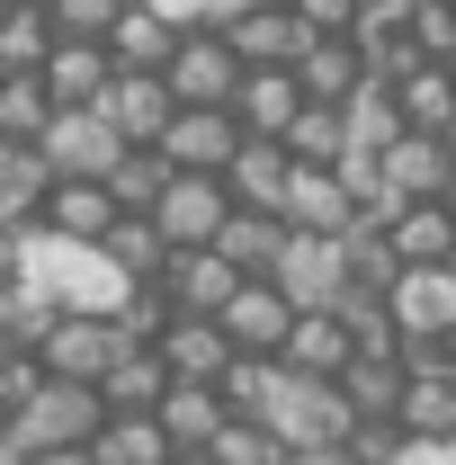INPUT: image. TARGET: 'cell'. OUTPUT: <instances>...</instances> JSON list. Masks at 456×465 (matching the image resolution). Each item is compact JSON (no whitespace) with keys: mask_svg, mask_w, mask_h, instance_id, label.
Wrapping results in <instances>:
<instances>
[{"mask_svg":"<svg viewBox=\"0 0 456 465\" xmlns=\"http://www.w3.org/2000/svg\"><path fill=\"white\" fill-rule=\"evenodd\" d=\"M224 45L242 54V72H295V63L313 54V27H304L286 0H260V9H242L224 27Z\"/></svg>","mask_w":456,"mask_h":465,"instance_id":"7","label":"cell"},{"mask_svg":"<svg viewBox=\"0 0 456 465\" xmlns=\"http://www.w3.org/2000/svg\"><path fill=\"white\" fill-rule=\"evenodd\" d=\"M358 224V197H349L341 171H295L286 188V232H304V242H349Z\"/></svg>","mask_w":456,"mask_h":465,"instance_id":"16","label":"cell"},{"mask_svg":"<svg viewBox=\"0 0 456 465\" xmlns=\"http://www.w3.org/2000/svg\"><path fill=\"white\" fill-rule=\"evenodd\" d=\"M304 108H313V99H304V81H295V72H251V81H242V99H233V116H242V134H251V143H286Z\"/></svg>","mask_w":456,"mask_h":465,"instance_id":"18","label":"cell"},{"mask_svg":"<svg viewBox=\"0 0 456 465\" xmlns=\"http://www.w3.org/2000/svg\"><path fill=\"white\" fill-rule=\"evenodd\" d=\"M233 206L242 215H286V188H295V153L286 143H242V162L224 171Z\"/></svg>","mask_w":456,"mask_h":465,"instance_id":"19","label":"cell"},{"mask_svg":"<svg viewBox=\"0 0 456 465\" xmlns=\"http://www.w3.org/2000/svg\"><path fill=\"white\" fill-rule=\"evenodd\" d=\"M215 322H224L233 358H286V341H295V322H304V313H295L278 287H242Z\"/></svg>","mask_w":456,"mask_h":465,"instance_id":"13","label":"cell"},{"mask_svg":"<svg viewBox=\"0 0 456 465\" xmlns=\"http://www.w3.org/2000/svg\"><path fill=\"white\" fill-rule=\"evenodd\" d=\"M269 287H278L295 313H349V295H358L349 287V251L341 242H304V232L286 242V260H278Z\"/></svg>","mask_w":456,"mask_h":465,"instance_id":"4","label":"cell"},{"mask_svg":"<svg viewBox=\"0 0 456 465\" xmlns=\"http://www.w3.org/2000/svg\"><path fill=\"white\" fill-rule=\"evenodd\" d=\"M385 188H394V206H448L456 153L439 143V134H402L394 153H385Z\"/></svg>","mask_w":456,"mask_h":465,"instance_id":"15","label":"cell"},{"mask_svg":"<svg viewBox=\"0 0 456 465\" xmlns=\"http://www.w3.org/2000/svg\"><path fill=\"white\" fill-rule=\"evenodd\" d=\"M36 224L63 232V242H90V251H99V242H108L125 215H116L108 188H90V179H81V188H55V197H45V215H36Z\"/></svg>","mask_w":456,"mask_h":465,"instance_id":"29","label":"cell"},{"mask_svg":"<svg viewBox=\"0 0 456 465\" xmlns=\"http://www.w3.org/2000/svg\"><path fill=\"white\" fill-rule=\"evenodd\" d=\"M162 367H171V385H224V376H233V341H224V322H171Z\"/></svg>","mask_w":456,"mask_h":465,"instance_id":"23","label":"cell"},{"mask_svg":"<svg viewBox=\"0 0 456 465\" xmlns=\"http://www.w3.org/2000/svg\"><path fill=\"white\" fill-rule=\"evenodd\" d=\"M385 232H394L402 269H456V215L448 206H402Z\"/></svg>","mask_w":456,"mask_h":465,"instance_id":"30","label":"cell"},{"mask_svg":"<svg viewBox=\"0 0 456 465\" xmlns=\"http://www.w3.org/2000/svg\"><path fill=\"white\" fill-rule=\"evenodd\" d=\"M448 72H456V63H448Z\"/></svg>","mask_w":456,"mask_h":465,"instance_id":"49","label":"cell"},{"mask_svg":"<svg viewBox=\"0 0 456 465\" xmlns=\"http://www.w3.org/2000/svg\"><path fill=\"white\" fill-rule=\"evenodd\" d=\"M0 439H9V411H0Z\"/></svg>","mask_w":456,"mask_h":465,"instance_id":"45","label":"cell"},{"mask_svg":"<svg viewBox=\"0 0 456 465\" xmlns=\"http://www.w3.org/2000/svg\"><path fill=\"white\" fill-rule=\"evenodd\" d=\"M242 116L233 108H179V125L162 134V162H171L179 179H224L233 162H242Z\"/></svg>","mask_w":456,"mask_h":465,"instance_id":"5","label":"cell"},{"mask_svg":"<svg viewBox=\"0 0 456 465\" xmlns=\"http://www.w3.org/2000/svg\"><path fill=\"white\" fill-rule=\"evenodd\" d=\"M45 197H55L45 153H18V143H0V232H27L36 215H45Z\"/></svg>","mask_w":456,"mask_h":465,"instance_id":"26","label":"cell"},{"mask_svg":"<svg viewBox=\"0 0 456 465\" xmlns=\"http://www.w3.org/2000/svg\"><path fill=\"white\" fill-rule=\"evenodd\" d=\"M286 242H295L286 215H242V206H233V224H224L215 251L233 260V278H242V287H269V278H278V260H286Z\"/></svg>","mask_w":456,"mask_h":465,"instance_id":"21","label":"cell"},{"mask_svg":"<svg viewBox=\"0 0 456 465\" xmlns=\"http://www.w3.org/2000/svg\"><path fill=\"white\" fill-rule=\"evenodd\" d=\"M224 394L215 385H171V403H162V439H171L179 457H206L215 439H224Z\"/></svg>","mask_w":456,"mask_h":465,"instance_id":"25","label":"cell"},{"mask_svg":"<svg viewBox=\"0 0 456 465\" xmlns=\"http://www.w3.org/2000/svg\"><path fill=\"white\" fill-rule=\"evenodd\" d=\"M385 90L402 108V134H439V143L456 134V72L448 63H421L411 81H385Z\"/></svg>","mask_w":456,"mask_h":465,"instance_id":"22","label":"cell"},{"mask_svg":"<svg viewBox=\"0 0 456 465\" xmlns=\"http://www.w3.org/2000/svg\"><path fill=\"white\" fill-rule=\"evenodd\" d=\"M411 54L421 63H456V0H421V9H411Z\"/></svg>","mask_w":456,"mask_h":465,"instance_id":"39","label":"cell"},{"mask_svg":"<svg viewBox=\"0 0 456 465\" xmlns=\"http://www.w3.org/2000/svg\"><path fill=\"white\" fill-rule=\"evenodd\" d=\"M116 367H125V331H116V322H90V313H63V331L45 341V376L99 394Z\"/></svg>","mask_w":456,"mask_h":465,"instance_id":"9","label":"cell"},{"mask_svg":"<svg viewBox=\"0 0 456 465\" xmlns=\"http://www.w3.org/2000/svg\"><path fill=\"white\" fill-rule=\"evenodd\" d=\"M295 81H304V99H313V108H349L376 72H367V54H358V36H322L313 54L295 63Z\"/></svg>","mask_w":456,"mask_h":465,"instance_id":"20","label":"cell"},{"mask_svg":"<svg viewBox=\"0 0 456 465\" xmlns=\"http://www.w3.org/2000/svg\"><path fill=\"white\" fill-rule=\"evenodd\" d=\"M55 331H63V313L36 287H0V349H9V358H45Z\"/></svg>","mask_w":456,"mask_h":465,"instance_id":"32","label":"cell"},{"mask_svg":"<svg viewBox=\"0 0 456 465\" xmlns=\"http://www.w3.org/2000/svg\"><path fill=\"white\" fill-rule=\"evenodd\" d=\"M179 45H188V36H179L162 9H144V0H134V9L116 18V36H108L116 72H171V54H179Z\"/></svg>","mask_w":456,"mask_h":465,"instance_id":"27","label":"cell"},{"mask_svg":"<svg viewBox=\"0 0 456 465\" xmlns=\"http://www.w3.org/2000/svg\"><path fill=\"white\" fill-rule=\"evenodd\" d=\"M125 9H134V0H55L45 18H55V36H63V45H108Z\"/></svg>","mask_w":456,"mask_h":465,"instance_id":"37","label":"cell"},{"mask_svg":"<svg viewBox=\"0 0 456 465\" xmlns=\"http://www.w3.org/2000/svg\"><path fill=\"white\" fill-rule=\"evenodd\" d=\"M162 81H171V99H179V108H233L251 72H242V54H233L224 36L206 27V36H188V45L171 54V72H162Z\"/></svg>","mask_w":456,"mask_h":465,"instance_id":"8","label":"cell"},{"mask_svg":"<svg viewBox=\"0 0 456 465\" xmlns=\"http://www.w3.org/2000/svg\"><path fill=\"white\" fill-rule=\"evenodd\" d=\"M18 287H36L55 313L116 322V313H125V295H134V278H116L108 251H90V242H63V232L27 224V242H18Z\"/></svg>","mask_w":456,"mask_h":465,"instance_id":"1","label":"cell"},{"mask_svg":"<svg viewBox=\"0 0 456 465\" xmlns=\"http://www.w3.org/2000/svg\"><path fill=\"white\" fill-rule=\"evenodd\" d=\"M385 313H394L402 349H448L456 341V269H402Z\"/></svg>","mask_w":456,"mask_h":465,"instance_id":"6","label":"cell"},{"mask_svg":"<svg viewBox=\"0 0 456 465\" xmlns=\"http://www.w3.org/2000/svg\"><path fill=\"white\" fill-rule=\"evenodd\" d=\"M179 448L162 439V420H108L99 430V448H90V465H171Z\"/></svg>","mask_w":456,"mask_h":465,"instance_id":"36","label":"cell"},{"mask_svg":"<svg viewBox=\"0 0 456 465\" xmlns=\"http://www.w3.org/2000/svg\"><path fill=\"white\" fill-rule=\"evenodd\" d=\"M0 18H9V0H0Z\"/></svg>","mask_w":456,"mask_h":465,"instance_id":"47","label":"cell"},{"mask_svg":"<svg viewBox=\"0 0 456 465\" xmlns=\"http://www.w3.org/2000/svg\"><path fill=\"white\" fill-rule=\"evenodd\" d=\"M99 251L116 260V278H134V287H162V278H171V260H179L171 242H162V224H153V215H125Z\"/></svg>","mask_w":456,"mask_h":465,"instance_id":"31","label":"cell"},{"mask_svg":"<svg viewBox=\"0 0 456 465\" xmlns=\"http://www.w3.org/2000/svg\"><path fill=\"white\" fill-rule=\"evenodd\" d=\"M402 367H411V385H402L394 430L402 439H456V367L439 358V349H411Z\"/></svg>","mask_w":456,"mask_h":465,"instance_id":"12","label":"cell"},{"mask_svg":"<svg viewBox=\"0 0 456 465\" xmlns=\"http://www.w3.org/2000/svg\"><path fill=\"white\" fill-rule=\"evenodd\" d=\"M402 385H411V367H402V358H358V367L341 376L358 430H367V420H394V411H402Z\"/></svg>","mask_w":456,"mask_h":465,"instance_id":"33","label":"cell"},{"mask_svg":"<svg viewBox=\"0 0 456 465\" xmlns=\"http://www.w3.org/2000/svg\"><path fill=\"white\" fill-rule=\"evenodd\" d=\"M18 430H27L45 457H55V448H99V430H108V403H99L90 385H45V394H36V411H27Z\"/></svg>","mask_w":456,"mask_h":465,"instance_id":"14","label":"cell"},{"mask_svg":"<svg viewBox=\"0 0 456 465\" xmlns=\"http://www.w3.org/2000/svg\"><path fill=\"white\" fill-rule=\"evenodd\" d=\"M162 295L179 304V322H215L233 295H242V278H233V260H224V251H179V260H171V278H162Z\"/></svg>","mask_w":456,"mask_h":465,"instance_id":"17","label":"cell"},{"mask_svg":"<svg viewBox=\"0 0 456 465\" xmlns=\"http://www.w3.org/2000/svg\"><path fill=\"white\" fill-rule=\"evenodd\" d=\"M171 162H162V153H125V162H116L108 171V197H116V215H153V206H162V197H171Z\"/></svg>","mask_w":456,"mask_h":465,"instance_id":"35","label":"cell"},{"mask_svg":"<svg viewBox=\"0 0 456 465\" xmlns=\"http://www.w3.org/2000/svg\"><path fill=\"white\" fill-rule=\"evenodd\" d=\"M394 465H456V439H402Z\"/></svg>","mask_w":456,"mask_h":465,"instance_id":"41","label":"cell"},{"mask_svg":"<svg viewBox=\"0 0 456 465\" xmlns=\"http://www.w3.org/2000/svg\"><path fill=\"white\" fill-rule=\"evenodd\" d=\"M171 465H215V457H171Z\"/></svg>","mask_w":456,"mask_h":465,"instance_id":"44","label":"cell"},{"mask_svg":"<svg viewBox=\"0 0 456 465\" xmlns=\"http://www.w3.org/2000/svg\"><path fill=\"white\" fill-rule=\"evenodd\" d=\"M260 430H278L286 457H304V448H349V439H358V411H349L341 385L295 376V367L278 358V394H269V411H260Z\"/></svg>","mask_w":456,"mask_h":465,"instance_id":"2","label":"cell"},{"mask_svg":"<svg viewBox=\"0 0 456 465\" xmlns=\"http://www.w3.org/2000/svg\"><path fill=\"white\" fill-rule=\"evenodd\" d=\"M9 9H55V0H9Z\"/></svg>","mask_w":456,"mask_h":465,"instance_id":"43","label":"cell"},{"mask_svg":"<svg viewBox=\"0 0 456 465\" xmlns=\"http://www.w3.org/2000/svg\"><path fill=\"white\" fill-rule=\"evenodd\" d=\"M99 116H108L134 153H162V134L179 125V99H171V81H162V72H116V90L99 99Z\"/></svg>","mask_w":456,"mask_h":465,"instance_id":"11","label":"cell"},{"mask_svg":"<svg viewBox=\"0 0 456 465\" xmlns=\"http://www.w3.org/2000/svg\"><path fill=\"white\" fill-rule=\"evenodd\" d=\"M36 153H45L55 188H81V179H90V188H108V171L134 153V143H125V134H116L99 108H63V116H55V134H45Z\"/></svg>","mask_w":456,"mask_h":465,"instance_id":"3","label":"cell"},{"mask_svg":"<svg viewBox=\"0 0 456 465\" xmlns=\"http://www.w3.org/2000/svg\"><path fill=\"white\" fill-rule=\"evenodd\" d=\"M448 153H456V134H448Z\"/></svg>","mask_w":456,"mask_h":465,"instance_id":"48","label":"cell"},{"mask_svg":"<svg viewBox=\"0 0 456 465\" xmlns=\"http://www.w3.org/2000/svg\"><path fill=\"white\" fill-rule=\"evenodd\" d=\"M286 367H295V376H322V385H341L349 367H358L349 322H341V313H304V322H295V341H286Z\"/></svg>","mask_w":456,"mask_h":465,"instance_id":"24","label":"cell"},{"mask_svg":"<svg viewBox=\"0 0 456 465\" xmlns=\"http://www.w3.org/2000/svg\"><path fill=\"white\" fill-rule=\"evenodd\" d=\"M45 90H55V108H99L116 90V54L108 45H63V54L45 63Z\"/></svg>","mask_w":456,"mask_h":465,"instance_id":"28","label":"cell"},{"mask_svg":"<svg viewBox=\"0 0 456 465\" xmlns=\"http://www.w3.org/2000/svg\"><path fill=\"white\" fill-rule=\"evenodd\" d=\"M448 215H456V188H448Z\"/></svg>","mask_w":456,"mask_h":465,"instance_id":"46","label":"cell"},{"mask_svg":"<svg viewBox=\"0 0 456 465\" xmlns=\"http://www.w3.org/2000/svg\"><path fill=\"white\" fill-rule=\"evenodd\" d=\"M55 90L45 81H0V143H18V153H36L45 134H55Z\"/></svg>","mask_w":456,"mask_h":465,"instance_id":"34","label":"cell"},{"mask_svg":"<svg viewBox=\"0 0 456 465\" xmlns=\"http://www.w3.org/2000/svg\"><path fill=\"white\" fill-rule=\"evenodd\" d=\"M153 224H162L171 251H215L224 224H233V188L224 179H171V197L153 206Z\"/></svg>","mask_w":456,"mask_h":465,"instance_id":"10","label":"cell"},{"mask_svg":"<svg viewBox=\"0 0 456 465\" xmlns=\"http://www.w3.org/2000/svg\"><path fill=\"white\" fill-rule=\"evenodd\" d=\"M286 9L313 27V45H322V36H358V0H286Z\"/></svg>","mask_w":456,"mask_h":465,"instance_id":"40","label":"cell"},{"mask_svg":"<svg viewBox=\"0 0 456 465\" xmlns=\"http://www.w3.org/2000/svg\"><path fill=\"white\" fill-rule=\"evenodd\" d=\"M286 465H358L349 448H304V457H286Z\"/></svg>","mask_w":456,"mask_h":465,"instance_id":"42","label":"cell"},{"mask_svg":"<svg viewBox=\"0 0 456 465\" xmlns=\"http://www.w3.org/2000/svg\"><path fill=\"white\" fill-rule=\"evenodd\" d=\"M206 457L215 465H286V448H278V430H260V420H224V439Z\"/></svg>","mask_w":456,"mask_h":465,"instance_id":"38","label":"cell"}]
</instances>
